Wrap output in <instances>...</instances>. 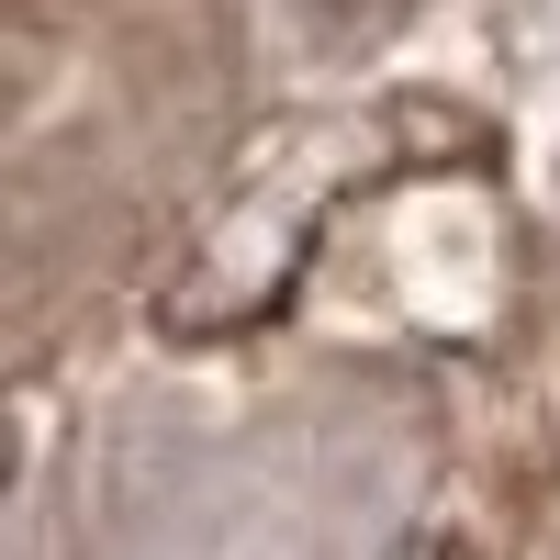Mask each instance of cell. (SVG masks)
Segmentation results:
<instances>
[{"label": "cell", "mask_w": 560, "mask_h": 560, "mask_svg": "<svg viewBox=\"0 0 560 560\" xmlns=\"http://www.w3.org/2000/svg\"><path fill=\"white\" fill-rule=\"evenodd\" d=\"M382 560H448V549H438V538H393Z\"/></svg>", "instance_id": "obj_1"}]
</instances>
